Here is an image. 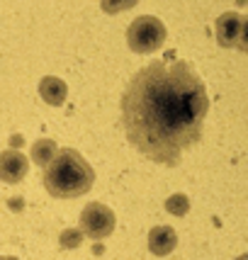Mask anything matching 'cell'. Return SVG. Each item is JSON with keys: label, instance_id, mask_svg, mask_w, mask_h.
<instances>
[{"label": "cell", "instance_id": "5b68a950", "mask_svg": "<svg viewBox=\"0 0 248 260\" xmlns=\"http://www.w3.org/2000/svg\"><path fill=\"white\" fill-rule=\"evenodd\" d=\"M246 17L238 12H224L216 20V42L226 49H246Z\"/></svg>", "mask_w": 248, "mask_h": 260}, {"label": "cell", "instance_id": "6da1fadb", "mask_svg": "<svg viewBox=\"0 0 248 260\" xmlns=\"http://www.w3.org/2000/svg\"><path fill=\"white\" fill-rule=\"evenodd\" d=\"M209 95L188 61H153L139 68L122 92V126L146 158L178 166L202 136Z\"/></svg>", "mask_w": 248, "mask_h": 260}, {"label": "cell", "instance_id": "7a4b0ae2", "mask_svg": "<svg viewBox=\"0 0 248 260\" xmlns=\"http://www.w3.org/2000/svg\"><path fill=\"white\" fill-rule=\"evenodd\" d=\"M95 173L76 148H58L44 170V187L58 200L80 197L92 187Z\"/></svg>", "mask_w": 248, "mask_h": 260}, {"label": "cell", "instance_id": "4fadbf2b", "mask_svg": "<svg viewBox=\"0 0 248 260\" xmlns=\"http://www.w3.org/2000/svg\"><path fill=\"white\" fill-rule=\"evenodd\" d=\"M241 260H246V258H241Z\"/></svg>", "mask_w": 248, "mask_h": 260}, {"label": "cell", "instance_id": "30bf717a", "mask_svg": "<svg viewBox=\"0 0 248 260\" xmlns=\"http://www.w3.org/2000/svg\"><path fill=\"white\" fill-rule=\"evenodd\" d=\"M188 209H190V200L185 197V194H170L168 200H166V212L175 216H185L188 214Z\"/></svg>", "mask_w": 248, "mask_h": 260}, {"label": "cell", "instance_id": "3957f363", "mask_svg": "<svg viewBox=\"0 0 248 260\" xmlns=\"http://www.w3.org/2000/svg\"><path fill=\"white\" fill-rule=\"evenodd\" d=\"M166 42V24L153 15H141L127 27V44L136 54H153Z\"/></svg>", "mask_w": 248, "mask_h": 260}, {"label": "cell", "instance_id": "52a82bcc", "mask_svg": "<svg viewBox=\"0 0 248 260\" xmlns=\"http://www.w3.org/2000/svg\"><path fill=\"white\" fill-rule=\"evenodd\" d=\"M178 246V234H175V229L170 226H153L148 231V248L153 255H168L173 253Z\"/></svg>", "mask_w": 248, "mask_h": 260}, {"label": "cell", "instance_id": "8992f818", "mask_svg": "<svg viewBox=\"0 0 248 260\" xmlns=\"http://www.w3.org/2000/svg\"><path fill=\"white\" fill-rule=\"evenodd\" d=\"M27 170H29V160H27V156H24L22 151L5 148L0 153V180L3 182H10V185L22 182Z\"/></svg>", "mask_w": 248, "mask_h": 260}, {"label": "cell", "instance_id": "277c9868", "mask_svg": "<svg viewBox=\"0 0 248 260\" xmlns=\"http://www.w3.org/2000/svg\"><path fill=\"white\" fill-rule=\"evenodd\" d=\"M114 214L110 207H105L102 202H90L85 204L83 214H80V234L92 238V241H102L114 231Z\"/></svg>", "mask_w": 248, "mask_h": 260}, {"label": "cell", "instance_id": "7c38bea8", "mask_svg": "<svg viewBox=\"0 0 248 260\" xmlns=\"http://www.w3.org/2000/svg\"><path fill=\"white\" fill-rule=\"evenodd\" d=\"M0 260H20V258H12V255H0Z\"/></svg>", "mask_w": 248, "mask_h": 260}, {"label": "cell", "instance_id": "8fae6325", "mask_svg": "<svg viewBox=\"0 0 248 260\" xmlns=\"http://www.w3.org/2000/svg\"><path fill=\"white\" fill-rule=\"evenodd\" d=\"M80 241H83V234H80L78 229H66L61 238H58V243H61V248H78Z\"/></svg>", "mask_w": 248, "mask_h": 260}, {"label": "cell", "instance_id": "ba28073f", "mask_svg": "<svg viewBox=\"0 0 248 260\" xmlns=\"http://www.w3.org/2000/svg\"><path fill=\"white\" fill-rule=\"evenodd\" d=\"M39 95H42V100H44L46 105L58 107V105L66 102L68 85L61 78H56V76H46V78H42V83H39Z\"/></svg>", "mask_w": 248, "mask_h": 260}, {"label": "cell", "instance_id": "9c48e42d", "mask_svg": "<svg viewBox=\"0 0 248 260\" xmlns=\"http://www.w3.org/2000/svg\"><path fill=\"white\" fill-rule=\"evenodd\" d=\"M58 146L51 141V139H39V141H34L32 144V160L37 163V166H49L51 163V158L56 156Z\"/></svg>", "mask_w": 248, "mask_h": 260}]
</instances>
